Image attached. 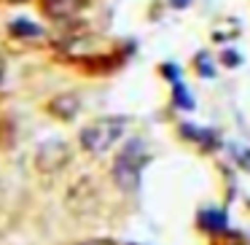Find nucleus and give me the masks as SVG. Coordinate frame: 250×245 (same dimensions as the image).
Listing matches in <instances>:
<instances>
[{
    "label": "nucleus",
    "mask_w": 250,
    "mask_h": 245,
    "mask_svg": "<svg viewBox=\"0 0 250 245\" xmlns=\"http://www.w3.org/2000/svg\"><path fill=\"white\" fill-rule=\"evenodd\" d=\"M3 76H6V65H3V60H0V84H3Z\"/></svg>",
    "instance_id": "9b49d317"
},
{
    "label": "nucleus",
    "mask_w": 250,
    "mask_h": 245,
    "mask_svg": "<svg viewBox=\"0 0 250 245\" xmlns=\"http://www.w3.org/2000/svg\"><path fill=\"white\" fill-rule=\"evenodd\" d=\"M8 33L11 35H17V38H27V35H33V38H38L43 30L38 27V24H33V22H24V19H17L14 24H8Z\"/></svg>",
    "instance_id": "0eeeda50"
},
{
    "label": "nucleus",
    "mask_w": 250,
    "mask_h": 245,
    "mask_svg": "<svg viewBox=\"0 0 250 245\" xmlns=\"http://www.w3.org/2000/svg\"><path fill=\"white\" fill-rule=\"evenodd\" d=\"M70 159H73V148L65 140H57L54 137V140H46L38 146V151H35V167L43 175H57L70 164Z\"/></svg>",
    "instance_id": "20e7f679"
},
{
    "label": "nucleus",
    "mask_w": 250,
    "mask_h": 245,
    "mask_svg": "<svg viewBox=\"0 0 250 245\" xmlns=\"http://www.w3.org/2000/svg\"><path fill=\"white\" fill-rule=\"evenodd\" d=\"M172 6L180 8V6H188V0H172Z\"/></svg>",
    "instance_id": "9d476101"
},
{
    "label": "nucleus",
    "mask_w": 250,
    "mask_h": 245,
    "mask_svg": "<svg viewBox=\"0 0 250 245\" xmlns=\"http://www.w3.org/2000/svg\"><path fill=\"white\" fill-rule=\"evenodd\" d=\"M89 6V0H46V14L54 19H67V17H76L78 11Z\"/></svg>",
    "instance_id": "423d86ee"
},
{
    "label": "nucleus",
    "mask_w": 250,
    "mask_h": 245,
    "mask_svg": "<svg viewBox=\"0 0 250 245\" xmlns=\"http://www.w3.org/2000/svg\"><path fill=\"white\" fill-rule=\"evenodd\" d=\"M146 164H148V154L143 140H129L113 162V180L119 183V189L132 194L140 183V173Z\"/></svg>",
    "instance_id": "f03ea898"
},
{
    "label": "nucleus",
    "mask_w": 250,
    "mask_h": 245,
    "mask_svg": "<svg viewBox=\"0 0 250 245\" xmlns=\"http://www.w3.org/2000/svg\"><path fill=\"white\" fill-rule=\"evenodd\" d=\"M78 111H81V97L73 92H62L49 103V116H54L60 121H73L78 116Z\"/></svg>",
    "instance_id": "39448f33"
},
{
    "label": "nucleus",
    "mask_w": 250,
    "mask_h": 245,
    "mask_svg": "<svg viewBox=\"0 0 250 245\" xmlns=\"http://www.w3.org/2000/svg\"><path fill=\"white\" fill-rule=\"evenodd\" d=\"M100 186L94 183L92 178H81L78 183H73L70 186V191H67V207H70L76 216H81V218H92V216H97V210H100Z\"/></svg>",
    "instance_id": "7ed1b4c3"
},
{
    "label": "nucleus",
    "mask_w": 250,
    "mask_h": 245,
    "mask_svg": "<svg viewBox=\"0 0 250 245\" xmlns=\"http://www.w3.org/2000/svg\"><path fill=\"white\" fill-rule=\"evenodd\" d=\"M175 97H178V103H183V108H191V105H194V103H191V97L186 94V87H180V84L175 87Z\"/></svg>",
    "instance_id": "6e6552de"
},
{
    "label": "nucleus",
    "mask_w": 250,
    "mask_h": 245,
    "mask_svg": "<svg viewBox=\"0 0 250 245\" xmlns=\"http://www.w3.org/2000/svg\"><path fill=\"white\" fill-rule=\"evenodd\" d=\"M76 245H116V240H110V237H92V240H81V243H76Z\"/></svg>",
    "instance_id": "1a4fd4ad"
},
{
    "label": "nucleus",
    "mask_w": 250,
    "mask_h": 245,
    "mask_svg": "<svg viewBox=\"0 0 250 245\" xmlns=\"http://www.w3.org/2000/svg\"><path fill=\"white\" fill-rule=\"evenodd\" d=\"M126 130V116H100V119L89 121L81 130L78 140H81V148L86 154H105L108 148L116 146V140H121Z\"/></svg>",
    "instance_id": "f257e3e1"
}]
</instances>
